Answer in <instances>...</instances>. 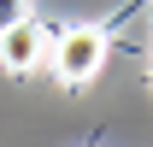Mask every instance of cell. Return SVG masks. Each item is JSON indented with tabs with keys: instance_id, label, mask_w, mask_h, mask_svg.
<instances>
[{
	"instance_id": "3",
	"label": "cell",
	"mask_w": 153,
	"mask_h": 147,
	"mask_svg": "<svg viewBox=\"0 0 153 147\" xmlns=\"http://www.w3.org/2000/svg\"><path fill=\"white\" fill-rule=\"evenodd\" d=\"M18 18H30V0H0V30L18 24Z\"/></svg>"
},
{
	"instance_id": "2",
	"label": "cell",
	"mask_w": 153,
	"mask_h": 147,
	"mask_svg": "<svg viewBox=\"0 0 153 147\" xmlns=\"http://www.w3.org/2000/svg\"><path fill=\"white\" fill-rule=\"evenodd\" d=\"M59 36V24H41V18H18V24H6L0 30V65L12 76H30L47 59V41Z\"/></svg>"
},
{
	"instance_id": "1",
	"label": "cell",
	"mask_w": 153,
	"mask_h": 147,
	"mask_svg": "<svg viewBox=\"0 0 153 147\" xmlns=\"http://www.w3.org/2000/svg\"><path fill=\"white\" fill-rule=\"evenodd\" d=\"M112 59V36L100 24H59V36L47 41V71H53L59 88H88Z\"/></svg>"
}]
</instances>
